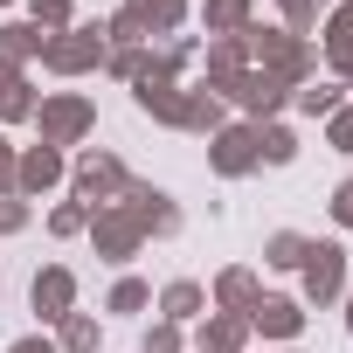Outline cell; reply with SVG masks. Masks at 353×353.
Returning a JSON list of instances; mask_svg holds the SVG:
<instances>
[{"label":"cell","mask_w":353,"mask_h":353,"mask_svg":"<svg viewBox=\"0 0 353 353\" xmlns=\"http://www.w3.org/2000/svg\"><path fill=\"white\" fill-rule=\"evenodd\" d=\"M35 132H42V145L70 152V145H83V139L97 132V104H90L83 90H49V97L35 104Z\"/></svg>","instance_id":"cell-1"},{"label":"cell","mask_w":353,"mask_h":353,"mask_svg":"<svg viewBox=\"0 0 353 353\" xmlns=\"http://www.w3.org/2000/svg\"><path fill=\"white\" fill-rule=\"evenodd\" d=\"M125 159L111 152V145H83L77 159H70V201H83V208H104V201H118L125 194Z\"/></svg>","instance_id":"cell-2"},{"label":"cell","mask_w":353,"mask_h":353,"mask_svg":"<svg viewBox=\"0 0 353 353\" xmlns=\"http://www.w3.org/2000/svg\"><path fill=\"white\" fill-rule=\"evenodd\" d=\"M104 21H77V28H63V35H49L42 42V70L49 77H90V70H104Z\"/></svg>","instance_id":"cell-3"},{"label":"cell","mask_w":353,"mask_h":353,"mask_svg":"<svg viewBox=\"0 0 353 353\" xmlns=\"http://www.w3.org/2000/svg\"><path fill=\"white\" fill-rule=\"evenodd\" d=\"M118 208L145 229V243H152V236H159V243H166V236H181V201H173L166 188H152V181H125Z\"/></svg>","instance_id":"cell-4"},{"label":"cell","mask_w":353,"mask_h":353,"mask_svg":"<svg viewBox=\"0 0 353 353\" xmlns=\"http://www.w3.org/2000/svg\"><path fill=\"white\" fill-rule=\"evenodd\" d=\"M222 104L250 111V125H270V118H277V111L291 104V83H277L270 70H256V63H250V70H243V77H236V83L222 90Z\"/></svg>","instance_id":"cell-5"},{"label":"cell","mask_w":353,"mask_h":353,"mask_svg":"<svg viewBox=\"0 0 353 353\" xmlns=\"http://www.w3.org/2000/svg\"><path fill=\"white\" fill-rule=\"evenodd\" d=\"M90 243H97V256L104 263H132L139 250H145V229L118 208V201H104V208H90V229H83Z\"/></svg>","instance_id":"cell-6"},{"label":"cell","mask_w":353,"mask_h":353,"mask_svg":"<svg viewBox=\"0 0 353 353\" xmlns=\"http://www.w3.org/2000/svg\"><path fill=\"white\" fill-rule=\"evenodd\" d=\"M63 181H70V152H56V145H42V139L14 152V194H21V201H42V194L63 188Z\"/></svg>","instance_id":"cell-7"},{"label":"cell","mask_w":353,"mask_h":353,"mask_svg":"<svg viewBox=\"0 0 353 353\" xmlns=\"http://www.w3.org/2000/svg\"><path fill=\"white\" fill-rule=\"evenodd\" d=\"M298 277H305V298H312V305H332V298H346V243H312Z\"/></svg>","instance_id":"cell-8"},{"label":"cell","mask_w":353,"mask_h":353,"mask_svg":"<svg viewBox=\"0 0 353 353\" xmlns=\"http://www.w3.org/2000/svg\"><path fill=\"white\" fill-rule=\"evenodd\" d=\"M28 305L42 312V325L70 319V312H77V270H70V263H42L35 284H28Z\"/></svg>","instance_id":"cell-9"},{"label":"cell","mask_w":353,"mask_h":353,"mask_svg":"<svg viewBox=\"0 0 353 353\" xmlns=\"http://www.w3.org/2000/svg\"><path fill=\"white\" fill-rule=\"evenodd\" d=\"M208 166L222 173V181L256 173V125H222V132L208 139Z\"/></svg>","instance_id":"cell-10"},{"label":"cell","mask_w":353,"mask_h":353,"mask_svg":"<svg viewBox=\"0 0 353 353\" xmlns=\"http://www.w3.org/2000/svg\"><path fill=\"white\" fill-rule=\"evenodd\" d=\"M243 319H250V332H263V339L291 346V339L305 332V298H256Z\"/></svg>","instance_id":"cell-11"},{"label":"cell","mask_w":353,"mask_h":353,"mask_svg":"<svg viewBox=\"0 0 353 353\" xmlns=\"http://www.w3.org/2000/svg\"><path fill=\"white\" fill-rule=\"evenodd\" d=\"M201 70H208L201 83L222 97V90H229V83L250 70V42H243V35H208V49H201Z\"/></svg>","instance_id":"cell-12"},{"label":"cell","mask_w":353,"mask_h":353,"mask_svg":"<svg viewBox=\"0 0 353 353\" xmlns=\"http://www.w3.org/2000/svg\"><path fill=\"white\" fill-rule=\"evenodd\" d=\"M194 346L201 353H243L250 346V319L243 312H201L194 319Z\"/></svg>","instance_id":"cell-13"},{"label":"cell","mask_w":353,"mask_h":353,"mask_svg":"<svg viewBox=\"0 0 353 353\" xmlns=\"http://www.w3.org/2000/svg\"><path fill=\"white\" fill-rule=\"evenodd\" d=\"M132 104H139L145 118H159V125H181V83L159 77V70H145V77L132 83Z\"/></svg>","instance_id":"cell-14"},{"label":"cell","mask_w":353,"mask_h":353,"mask_svg":"<svg viewBox=\"0 0 353 353\" xmlns=\"http://www.w3.org/2000/svg\"><path fill=\"white\" fill-rule=\"evenodd\" d=\"M229 125V104L208 90V83H194V90H181V132H201V139H215Z\"/></svg>","instance_id":"cell-15"},{"label":"cell","mask_w":353,"mask_h":353,"mask_svg":"<svg viewBox=\"0 0 353 353\" xmlns=\"http://www.w3.org/2000/svg\"><path fill=\"white\" fill-rule=\"evenodd\" d=\"M256 298H263L256 270H250V263H229V270L215 277V291H208V312H250Z\"/></svg>","instance_id":"cell-16"},{"label":"cell","mask_w":353,"mask_h":353,"mask_svg":"<svg viewBox=\"0 0 353 353\" xmlns=\"http://www.w3.org/2000/svg\"><path fill=\"white\" fill-rule=\"evenodd\" d=\"M152 305H159V319H166V325H194V319L208 312V291H201L194 277H173V284H159V298H152Z\"/></svg>","instance_id":"cell-17"},{"label":"cell","mask_w":353,"mask_h":353,"mask_svg":"<svg viewBox=\"0 0 353 353\" xmlns=\"http://www.w3.org/2000/svg\"><path fill=\"white\" fill-rule=\"evenodd\" d=\"M42 28L35 21H0V63H8V70H21V63H42Z\"/></svg>","instance_id":"cell-18"},{"label":"cell","mask_w":353,"mask_h":353,"mask_svg":"<svg viewBox=\"0 0 353 353\" xmlns=\"http://www.w3.org/2000/svg\"><path fill=\"white\" fill-rule=\"evenodd\" d=\"M35 90H28V70H8L0 63V125H21V118H35Z\"/></svg>","instance_id":"cell-19"},{"label":"cell","mask_w":353,"mask_h":353,"mask_svg":"<svg viewBox=\"0 0 353 353\" xmlns=\"http://www.w3.org/2000/svg\"><path fill=\"white\" fill-rule=\"evenodd\" d=\"M256 21V0H201V28L208 35H243Z\"/></svg>","instance_id":"cell-20"},{"label":"cell","mask_w":353,"mask_h":353,"mask_svg":"<svg viewBox=\"0 0 353 353\" xmlns=\"http://www.w3.org/2000/svg\"><path fill=\"white\" fill-rule=\"evenodd\" d=\"M291 104H298L305 118H332V111L346 104V90H339L332 77H312V83H298V90H291Z\"/></svg>","instance_id":"cell-21"},{"label":"cell","mask_w":353,"mask_h":353,"mask_svg":"<svg viewBox=\"0 0 353 353\" xmlns=\"http://www.w3.org/2000/svg\"><path fill=\"white\" fill-rule=\"evenodd\" d=\"M291 159H298V132L277 125V118L256 125V166H291Z\"/></svg>","instance_id":"cell-22"},{"label":"cell","mask_w":353,"mask_h":353,"mask_svg":"<svg viewBox=\"0 0 353 353\" xmlns=\"http://www.w3.org/2000/svg\"><path fill=\"white\" fill-rule=\"evenodd\" d=\"M97 339H104V325H97L90 312H70V319H56V353H97Z\"/></svg>","instance_id":"cell-23"},{"label":"cell","mask_w":353,"mask_h":353,"mask_svg":"<svg viewBox=\"0 0 353 353\" xmlns=\"http://www.w3.org/2000/svg\"><path fill=\"white\" fill-rule=\"evenodd\" d=\"M125 8L145 21V35H173V28L188 21V0H125Z\"/></svg>","instance_id":"cell-24"},{"label":"cell","mask_w":353,"mask_h":353,"mask_svg":"<svg viewBox=\"0 0 353 353\" xmlns=\"http://www.w3.org/2000/svg\"><path fill=\"white\" fill-rule=\"evenodd\" d=\"M305 250H312V236H298V229L263 236V263H270V270H305Z\"/></svg>","instance_id":"cell-25"},{"label":"cell","mask_w":353,"mask_h":353,"mask_svg":"<svg viewBox=\"0 0 353 353\" xmlns=\"http://www.w3.org/2000/svg\"><path fill=\"white\" fill-rule=\"evenodd\" d=\"M145 305H152V284H145V277H118L111 298H104V312H118V319H132V312H145Z\"/></svg>","instance_id":"cell-26"},{"label":"cell","mask_w":353,"mask_h":353,"mask_svg":"<svg viewBox=\"0 0 353 353\" xmlns=\"http://www.w3.org/2000/svg\"><path fill=\"white\" fill-rule=\"evenodd\" d=\"M28 14L42 35H63V28H77V0H28Z\"/></svg>","instance_id":"cell-27"},{"label":"cell","mask_w":353,"mask_h":353,"mask_svg":"<svg viewBox=\"0 0 353 353\" xmlns=\"http://www.w3.org/2000/svg\"><path fill=\"white\" fill-rule=\"evenodd\" d=\"M83 229H90V208H83V201H56V208H49V236H56V243H70V236H83Z\"/></svg>","instance_id":"cell-28"},{"label":"cell","mask_w":353,"mask_h":353,"mask_svg":"<svg viewBox=\"0 0 353 353\" xmlns=\"http://www.w3.org/2000/svg\"><path fill=\"white\" fill-rule=\"evenodd\" d=\"M104 70H111L118 83H139V77L152 70V56H145V49H104Z\"/></svg>","instance_id":"cell-29"},{"label":"cell","mask_w":353,"mask_h":353,"mask_svg":"<svg viewBox=\"0 0 353 353\" xmlns=\"http://www.w3.org/2000/svg\"><path fill=\"white\" fill-rule=\"evenodd\" d=\"M181 332H188V325H166V319H152L139 353H188V339H181Z\"/></svg>","instance_id":"cell-30"},{"label":"cell","mask_w":353,"mask_h":353,"mask_svg":"<svg viewBox=\"0 0 353 353\" xmlns=\"http://www.w3.org/2000/svg\"><path fill=\"white\" fill-rule=\"evenodd\" d=\"M325 145H332V152H346V159H353V104H339V111H332V118H325Z\"/></svg>","instance_id":"cell-31"},{"label":"cell","mask_w":353,"mask_h":353,"mask_svg":"<svg viewBox=\"0 0 353 353\" xmlns=\"http://www.w3.org/2000/svg\"><path fill=\"white\" fill-rule=\"evenodd\" d=\"M28 229V201L21 194H0V236H21Z\"/></svg>","instance_id":"cell-32"},{"label":"cell","mask_w":353,"mask_h":353,"mask_svg":"<svg viewBox=\"0 0 353 353\" xmlns=\"http://www.w3.org/2000/svg\"><path fill=\"white\" fill-rule=\"evenodd\" d=\"M332 222L353 236V181H339V188H332Z\"/></svg>","instance_id":"cell-33"},{"label":"cell","mask_w":353,"mask_h":353,"mask_svg":"<svg viewBox=\"0 0 353 353\" xmlns=\"http://www.w3.org/2000/svg\"><path fill=\"white\" fill-rule=\"evenodd\" d=\"M14 152L21 145H8V132H0V194H14Z\"/></svg>","instance_id":"cell-34"},{"label":"cell","mask_w":353,"mask_h":353,"mask_svg":"<svg viewBox=\"0 0 353 353\" xmlns=\"http://www.w3.org/2000/svg\"><path fill=\"white\" fill-rule=\"evenodd\" d=\"M8 353H56V339H42V332H28V339H14Z\"/></svg>","instance_id":"cell-35"},{"label":"cell","mask_w":353,"mask_h":353,"mask_svg":"<svg viewBox=\"0 0 353 353\" xmlns=\"http://www.w3.org/2000/svg\"><path fill=\"white\" fill-rule=\"evenodd\" d=\"M346 332H353V284H346Z\"/></svg>","instance_id":"cell-36"},{"label":"cell","mask_w":353,"mask_h":353,"mask_svg":"<svg viewBox=\"0 0 353 353\" xmlns=\"http://www.w3.org/2000/svg\"><path fill=\"white\" fill-rule=\"evenodd\" d=\"M277 353H298V346H277Z\"/></svg>","instance_id":"cell-37"},{"label":"cell","mask_w":353,"mask_h":353,"mask_svg":"<svg viewBox=\"0 0 353 353\" xmlns=\"http://www.w3.org/2000/svg\"><path fill=\"white\" fill-rule=\"evenodd\" d=\"M0 8H14V0H0Z\"/></svg>","instance_id":"cell-38"}]
</instances>
